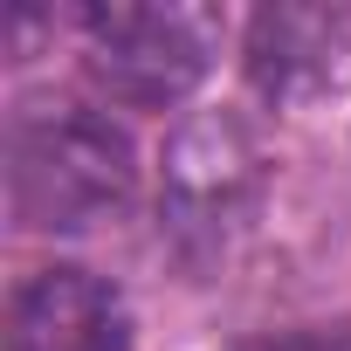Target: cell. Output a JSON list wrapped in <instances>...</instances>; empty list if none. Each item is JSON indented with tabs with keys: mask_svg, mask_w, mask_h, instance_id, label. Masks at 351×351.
<instances>
[{
	"mask_svg": "<svg viewBox=\"0 0 351 351\" xmlns=\"http://www.w3.org/2000/svg\"><path fill=\"white\" fill-rule=\"evenodd\" d=\"M138 186L131 138L76 104H42L8 124V214L35 234H83Z\"/></svg>",
	"mask_w": 351,
	"mask_h": 351,
	"instance_id": "cell-1",
	"label": "cell"
},
{
	"mask_svg": "<svg viewBox=\"0 0 351 351\" xmlns=\"http://www.w3.org/2000/svg\"><path fill=\"white\" fill-rule=\"evenodd\" d=\"M83 69L117 104L165 110L207 76V28L186 8H97L83 21Z\"/></svg>",
	"mask_w": 351,
	"mask_h": 351,
	"instance_id": "cell-2",
	"label": "cell"
},
{
	"mask_svg": "<svg viewBox=\"0 0 351 351\" xmlns=\"http://www.w3.org/2000/svg\"><path fill=\"white\" fill-rule=\"evenodd\" d=\"M262 193V152L234 117H200L165 158V228L180 248L214 255L234 228H248Z\"/></svg>",
	"mask_w": 351,
	"mask_h": 351,
	"instance_id": "cell-3",
	"label": "cell"
},
{
	"mask_svg": "<svg viewBox=\"0 0 351 351\" xmlns=\"http://www.w3.org/2000/svg\"><path fill=\"white\" fill-rule=\"evenodd\" d=\"M8 351H131V310L90 269H42L8 303Z\"/></svg>",
	"mask_w": 351,
	"mask_h": 351,
	"instance_id": "cell-4",
	"label": "cell"
},
{
	"mask_svg": "<svg viewBox=\"0 0 351 351\" xmlns=\"http://www.w3.org/2000/svg\"><path fill=\"white\" fill-rule=\"evenodd\" d=\"M344 42H351L344 14H324V8H262L248 21V76L276 104L310 97V90H324L344 69Z\"/></svg>",
	"mask_w": 351,
	"mask_h": 351,
	"instance_id": "cell-5",
	"label": "cell"
},
{
	"mask_svg": "<svg viewBox=\"0 0 351 351\" xmlns=\"http://www.w3.org/2000/svg\"><path fill=\"white\" fill-rule=\"evenodd\" d=\"M234 351H351V324H310V330H282V337H248Z\"/></svg>",
	"mask_w": 351,
	"mask_h": 351,
	"instance_id": "cell-6",
	"label": "cell"
}]
</instances>
